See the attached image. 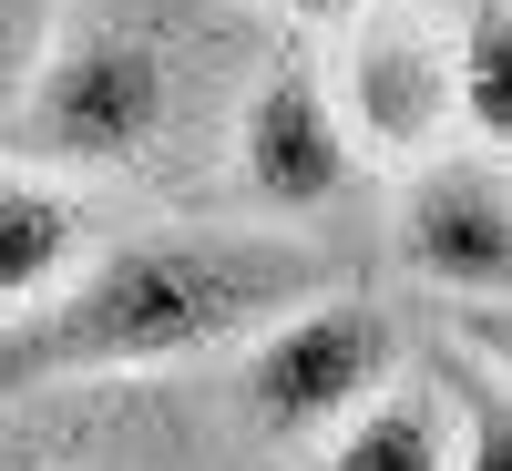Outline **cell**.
Here are the masks:
<instances>
[{
	"instance_id": "obj_6",
	"label": "cell",
	"mask_w": 512,
	"mask_h": 471,
	"mask_svg": "<svg viewBox=\"0 0 512 471\" xmlns=\"http://www.w3.org/2000/svg\"><path fill=\"white\" fill-rule=\"evenodd\" d=\"M359 175V154L349 134H338V113H328V82L308 52H287L246 82V103H236V185L267 205V216H318V205H338Z\"/></svg>"
},
{
	"instance_id": "obj_5",
	"label": "cell",
	"mask_w": 512,
	"mask_h": 471,
	"mask_svg": "<svg viewBox=\"0 0 512 471\" xmlns=\"http://www.w3.org/2000/svg\"><path fill=\"white\" fill-rule=\"evenodd\" d=\"M400 267L431 277L441 297L502 308L512 287V185L502 154H431L400 185Z\"/></svg>"
},
{
	"instance_id": "obj_8",
	"label": "cell",
	"mask_w": 512,
	"mask_h": 471,
	"mask_svg": "<svg viewBox=\"0 0 512 471\" xmlns=\"http://www.w3.org/2000/svg\"><path fill=\"white\" fill-rule=\"evenodd\" d=\"M318 471H451V400L431 379H390L318 441Z\"/></svg>"
},
{
	"instance_id": "obj_4",
	"label": "cell",
	"mask_w": 512,
	"mask_h": 471,
	"mask_svg": "<svg viewBox=\"0 0 512 471\" xmlns=\"http://www.w3.org/2000/svg\"><path fill=\"white\" fill-rule=\"evenodd\" d=\"M328 82V113L349 154H390V164H431L461 113H451V21L420 11V0H359L338 21V62Z\"/></svg>"
},
{
	"instance_id": "obj_2",
	"label": "cell",
	"mask_w": 512,
	"mask_h": 471,
	"mask_svg": "<svg viewBox=\"0 0 512 471\" xmlns=\"http://www.w3.org/2000/svg\"><path fill=\"white\" fill-rule=\"evenodd\" d=\"M175 93H185V72H175V52H164V31L144 11H62L41 31L21 93H11L21 164H41V175L144 164L175 134Z\"/></svg>"
},
{
	"instance_id": "obj_12",
	"label": "cell",
	"mask_w": 512,
	"mask_h": 471,
	"mask_svg": "<svg viewBox=\"0 0 512 471\" xmlns=\"http://www.w3.org/2000/svg\"><path fill=\"white\" fill-rule=\"evenodd\" d=\"M277 11H328V0H277Z\"/></svg>"
},
{
	"instance_id": "obj_11",
	"label": "cell",
	"mask_w": 512,
	"mask_h": 471,
	"mask_svg": "<svg viewBox=\"0 0 512 471\" xmlns=\"http://www.w3.org/2000/svg\"><path fill=\"white\" fill-rule=\"evenodd\" d=\"M41 31H52V0H0V103H11L21 52H41Z\"/></svg>"
},
{
	"instance_id": "obj_10",
	"label": "cell",
	"mask_w": 512,
	"mask_h": 471,
	"mask_svg": "<svg viewBox=\"0 0 512 471\" xmlns=\"http://www.w3.org/2000/svg\"><path fill=\"white\" fill-rule=\"evenodd\" d=\"M431 390L451 400V471H512V390L492 359H441Z\"/></svg>"
},
{
	"instance_id": "obj_7",
	"label": "cell",
	"mask_w": 512,
	"mask_h": 471,
	"mask_svg": "<svg viewBox=\"0 0 512 471\" xmlns=\"http://www.w3.org/2000/svg\"><path fill=\"white\" fill-rule=\"evenodd\" d=\"M82 256H93V195L41 164H0V308L62 297Z\"/></svg>"
},
{
	"instance_id": "obj_3",
	"label": "cell",
	"mask_w": 512,
	"mask_h": 471,
	"mask_svg": "<svg viewBox=\"0 0 512 471\" xmlns=\"http://www.w3.org/2000/svg\"><path fill=\"white\" fill-rule=\"evenodd\" d=\"M400 379V328L379 297H297L287 318H267L236 349V400L267 441L287 451H318L349 410H369L379 390Z\"/></svg>"
},
{
	"instance_id": "obj_9",
	"label": "cell",
	"mask_w": 512,
	"mask_h": 471,
	"mask_svg": "<svg viewBox=\"0 0 512 471\" xmlns=\"http://www.w3.org/2000/svg\"><path fill=\"white\" fill-rule=\"evenodd\" d=\"M451 113L472 154H502L512 144V11L482 0L472 21H451Z\"/></svg>"
},
{
	"instance_id": "obj_1",
	"label": "cell",
	"mask_w": 512,
	"mask_h": 471,
	"mask_svg": "<svg viewBox=\"0 0 512 471\" xmlns=\"http://www.w3.org/2000/svg\"><path fill=\"white\" fill-rule=\"evenodd\" d=\"M297 297H318V256L297 236H267V226L123 236L62 297L21 308V328L0 338V400L52 390V379H123V369H175V359L246 349Z\"/></svg>"
}]
</instances>
